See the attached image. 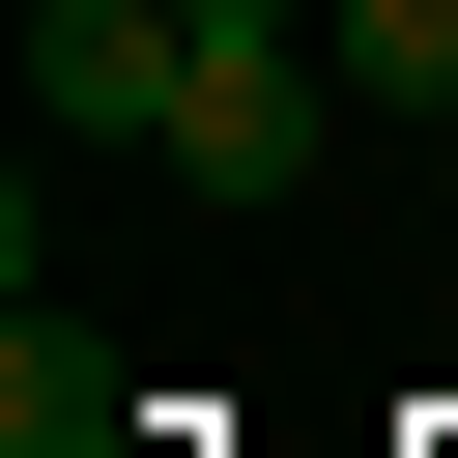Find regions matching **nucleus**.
<instances>
[{
    "mask_svg": "<svg viewBox=\"0 0 458 458\" xmlns=\"http://www.w3.org/2000/svg\"><path fill=\"white\" fill-rule=\"evenodd\" d=\"M172 200H315V57H286V0H172Z\"/></svg>",
    "mask_w": 458,
    "mask_h": 458,
    "instance_id": "obj_1",
    "label": "nucleus"
},
{
    "mask_svg": "<svg viewBox=\"0 0 458 458\" xmlns=\"http://www.w3.org/2000/svg\"><path fill=\"white\" fill-rule=\"evenodd\" d=\"M29 143H143L172 172V0H29Z\"/></svg>",
    "mask_w": 458,
    "mask_h": 458,
    "instance_id": "obj_2",
    "label": "nucleus"
},
{
    "mask_svg": "<svg viewBox=\"0 0 458 458\" xmlns=\"http://www.w3.org/2000/svg\"><path fill=\"white\" fill-rule=\"evenodd\" d=\"M114 429H143V372H114V344L29 286V315H0V458H114Z\"/></svg>",
    "mask_w": 458,
    "mask_h": 458,
    "instance_id": "obj_3",
    "label": "nucleus"
},
{
    "mask_svg": "<svg viewBox=\"0 0 458 458\" xmlns=\"http://www.w3.org/2000/svg\"><path fill=\"white\" fill-rule=\"evenodd\" d=\"M344 86H401V114H458V0H344Z\"/></svg>",
    "mask_w": 458,
    "mask_h": 458,
    "instance_id": "obj_4",
    "label": "nucleus"
}]
</instances>
